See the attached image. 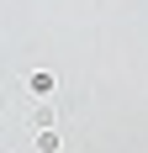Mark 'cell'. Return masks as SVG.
I'll list each match as a JSON object with an SVG mask.
<instances>
[{
	"instance_id": "6da1fadb",
	"label": "cell",
	"mask_w": 148,
	"mask_h": 153,
	"mask_svg": "<svg viewBox=\"0 0 148 153\" xmlns=\"http://www.w3.org/2000/svg\"><path fill=\"white\" fill-rule=\"evenodd\" d=\"M53 122H58V106H27V127H37V132H53Z\"/></svg>"
},
{
	"instance_id": "7a4b0ae2",
	"label": "cell",
	"mask_w": 148,
	"mask_h": 153,
	"mask_svg": "<svg viewBox=\"0 0 148 153\" xmlns=\"http://www.w3.org/2000/svg\"><path fill=\"white\" fill-rule=\"evenodd\" d=\"M37 148H43V153H58V132H37Z\"/></svg>"
}]
</instances>
